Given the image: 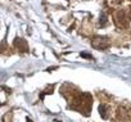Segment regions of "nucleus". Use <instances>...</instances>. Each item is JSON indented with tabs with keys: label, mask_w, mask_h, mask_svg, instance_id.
<instances>
[{
	"label": "nucleus",
	"mask_w": 131,
	"mask_h": 122,
	"mask_svg": "<svg viewBox=\"0 0 131 122\" xmlns=\"http://www.w3.org/2000/svg\"><path fill=\"white\" fill-rule=\"evenodd\" d=\"M91 45H93V48H95V49L104 50V49H108V48H109L111 42H109L108 37H105V36H96V37H94V39L91 40Z\"/></svg>",
	"instance_id": "f257e3e1"
},
{
	"label": "nucleus",
	"mask_w": 131,
	"mask_h": 122,
	"mask_svg": "<svg viewBox=\"0 0 131 122\" xmlns=\"http://www.w3.org/2000/svg\"><path fill=\"white\" fill-rule=\"evenodd\" d=\"M128 21H130V16H128L127 12H125V10H119V12H117L116 16H114V22H116V25H117L118 27H125V26H127Z\"/></svg>",
	"instance_id": "f03ea898"
},
{
	"label": "nucleus",
	"mask_w": 131,
	"mask_h": 122,
	"mask_svg": "<svg viewBox=\"0 0 131 122\" xmlns=\"http://www.w3.org/2000/svg\"><path fill=\"white\" fill-rule=\"evenodd\" d=\"M14 45H16V48H18V49L22 50V51H26V50L28 49V48H27V44H26V41H25L23 39H16Z\"/></svg>",
	"instance_id": "7ed1b4c3"
},
{
	"label": "nucleus",
	"mask_w": 131,
	"mask_h": 122,
	"mask_svg": "<svg viewBox=\"0 0 131 122\" xmlns=\"http://www.w3.org/2000/svg\"><path fill=\"white\" fill-rule=\"evenodd\" d=\"M108 110H109L108 105H105V104H100V105H99V113H100V116H102L104 119L108 118Z\"/></svg>",
	"instance_id": "20e7f679"
},
{
	"label": "nucleus",
	"mask_w": 131,
	"mask_h": 122,
	"mask_svg": "<svg viewBox=\"0 0 131 122\" xmlns=\"http://www.w3.org/2000/svg\"><path fill=\"white\" fill-rule=\"evenodd\" d=\"M107 16L105 14H102V19H100V26H105L107 25Z\"/></svg>",
	"instance_id": "39448f33"
}]
</instances>
